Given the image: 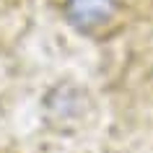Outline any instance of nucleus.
Returning <instances> with one entry per match:
<instances>
[{"mask_svg":"<svg viewBox=\"0 0 153 153\" xmlns=\"http://www.w3.org/2000/svg\"><path fill=\"white\" fill-rule=\"evenodd\" d=\"M62 13L73 29L83 34H94L114 18L117 0H65Z\"/></svg>","mask_w":153,"mask_h":153,"instance_id":"f257e3e1","label":"nucleus"}]
</instances>
